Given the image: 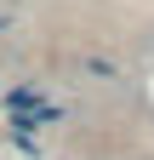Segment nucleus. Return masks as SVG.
Instances as JSON below:
<instances>
[{"mask_svg":"<svg viewBox=\"0 0 154 160\" xmlns=\"http://www.w3.org/2000/svg\"><path fill=\"white\" fill-rule=\"evenodd\" d=\"M80 74H97V80H120V69L108 57H80Z\"/></svg>","mask_w":154,"mask_h":160,"instance_id":"nucleus-1","label":"nucleus"}]
</instances>
